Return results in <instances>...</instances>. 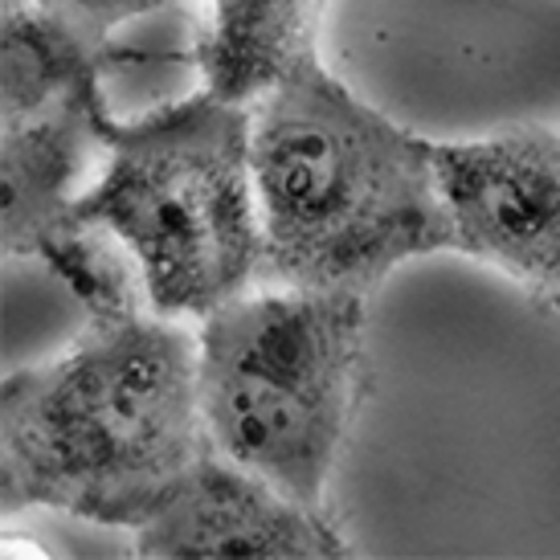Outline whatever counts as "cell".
Masks as SVG:
<instances>
[{"label":"cell","instance_id":"6da1fadb","mask_svg":"<svg viewBox=\"0 0 560 560\" xmlns=\"http://www.w3.org/2000/svg\"><path fill=\"white\" fill-rule=\"evenodd\" d=\"M205 451L197 340L172 315L91 319L62 357L4 376V512L49 508L143 528Z\"/></svg>","mask_w":560,"mask_h":560},{"label":"cell","instance_id":"7a4b0ae2","mask_svg":"<svg viewBox=\"0 0 560 560\" xmlns=\"http://www.w3.org/2000/svg\"><path fill=\"white\" fill-rule=\"evenodd\" d=\"M434 148L357 98L319 58L299 62L254 103L262 270L287 287L369 295L409 258L454 249Z\"/></svg>","mask_w":560,"mask_h":560},{"label":"cell","instance_id":"3957f363","mask_svg":"<svg viewBox=\"0 0 560 560\" xmlns=\"http://www.w3.org/2000/svg\"><path fill=\"white\" fill-rule=\"evenodd\" d=\"M249 131L254 110L209 91L131 124L107 110V164L74 218L131 249L152 312L205 319L262 275Z\"/></svg>","mask_w":560,"mask_h":560},{"label":"cell","instance_id":"277c9868","mask_svg":"<svg viewBox=\"0 0 560 560\" xmlns=\"http://www.w3.org/2000/svg\"><path fill=\"white\" fill-rule=\"evenodd\" d=\"M364 291L287 287L205 315L197 393L205 438L237 467L324 512L360 393Z\"/></svg>","mask_w":560,"mask_h":560},{"label":"cell","instance_id":"5b68a950","mask_svg":"<svg viewBox=\"0 0 560 560\" xmlns=\"http://www.w3.org/2000/svg\"><path fill=\"white\" fill-rule=\"evenodd\" d=\"M438 185L454 249L503 270L560 312V136L512 127L487 140L438 143Z\"/></svg>","mask_w":560,"mask_h":560},{"label":"cell","instance_id":"8992f818","mask_svg":"<svg viewBox=\"0 0 560 560\" xmlns=\"http://www.w3.org/2000/svg\"><path fill=\"white\" fill-rule=\"evenodd\" d=\"M136 552L156 560H331L348 557V545L319 508L209 446L168 508L136 528Z\"/></svg>","mask_w":560,"mask_h":560},{"label":"cell","instance_id":"52a82bcc","mask_svg":"<svg viewBox=\"0 0 560 560\" xmlns=\"http://www.w3.org/2000/svg\"><path fill=\"white\" fill-rule=\"evenodd\" d=\"M103 86L91 82L66 103L25 119H4L0 192H4V249L37 258L74 221V192L103 148Z\"/></svg>","mask_w":560,"mask_h":560},{"label":"cell","instance_id":"ba28073f","mask_svg":"<svg viewBox=\"0 0 560 560\" xmlns=\"http://www.w3.org/2000/svg\"><path fill=\"white\" fill-rule=\"evenodd\" d=\"M327 0H209L197 66L205 91L225 103H258L299 62L315 58Z\"/></svg>","mask_w":560,"mask_h":560},{"label":"cell","instance_id":"9c48e42d","mask_svg":"<svg viewBox=\"0 0 560 560\" xmlns=\"http://www.w3.org/2000/svg\"><path fill=\"white\" fill-rule=\"evenodd\" d=\"M103 49L49 9L21 0L4 4V49H0V110L25 119L66 103L82 86L98 82Z\"/></svg>","mask_w":560,"mask_h":560},{"label":"cell","instance_id":"30bf717a","mask_svg":"<svg viewBox=\"0 0 560 560\" xmlns=\"http://www.w3.org/2000/svg\"><path fill=\"white\" fill-rule=\"evenodd\" d=\"M37 258L70 287L91 319H127L152 307L131 249L103 225L74 218Z\"/></svg>","mask_w":560,"mask_h":560},{"label":"cell","instance_id":"8fae6325","mask_svg":"<svg viewBox=\"0 0 560 560\" xmlns=\"http://www.w3.org/2000/svg\"><path fill=\"white\" fill-rule=\"evenodd\" d=\"M33 4H42L54 16L70 21L79 33H86L91 42L107 46L110 33L119 30V25L156 13V9H164L172 0H33Z\"/></svg>","mask_w":560,"mask_h":560},{"label":"cell","instance_id":"7c38bea8","mask_svg":"<svg viewBox=\"0 0 560 560\" xmlns=\"http://www.w3.org/2000/svg\"><path fill=\"white\" fill-rule=\"evenodd\" d=\"M4 4H21V0H4Z\"/></svg>","mask_w":560,"mask_h":560}]
</instances>
